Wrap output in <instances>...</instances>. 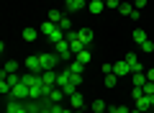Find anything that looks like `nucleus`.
Returning a JSON list of instances; mask_svg holds the SVG:
<instances>
[{"instance_id":"20e7f679","label":"nucleus","mask_w":154,"mask_h":113,"mask_svg":"<svg viewBox=\"0 0 154 113\" xmlns=\"http://www.w3.org/2000/svg\"><path fill=\"white\" fill-rule=\"evenodd\" d=\"M69 105H72V111H82V108H85V95L80 90L72 93V95H69Z\"/></svg>"},{"instance_id":"39448f33","label":"nucleus","mask_w":154,"mask_h":113,"mask_svg":"<svg viewBox=\"0 0 154 113\" xmlns=\"http://www.w3.org/2000/svg\"><path fill=\"white\" fill-rule=\"evenodd\" d=\"M26 70L33 72V75H41V72H44L41 70V62H38V54L36 57H26Z\"/></svg>"},{"instance_id":"7c9ffc66","label":"nucleus","mask_w":154,"mask_h":113,"mask_svg":"<svg viewBox=\"0 0 154 113\" xmlns=\"http://www.w3.org/2000/svg\"><path fill=\"white\" fill-rule=\"evenodd\" d=\"M146 80H149V82H154V70H149V72H146Z\"/></svg>"},{"instance_id":"f704fd0d","label":"nucleus","mask_w":154,"mask_h":113,"mask_svg":"<svg viewBox=\"0 0 154 113\" xmlns=\"http://www.w3.org/2000/svg\"><path fill=\"white\" fill-rule=\"evenodd\" d=\"M128 113H141V111H139V108H136V111H128Z\"/></svg>"},{"instance_id":"e433bc0d","label":"nucleus","mask_w":154,"mask_h":113,"mask_svg":"<svg viewBox=\"0 0 154 113\" xmlns=\"http://www.w3.org/2000/svg\"><path fill=\"white\" fill-rule=\"evenodd\" d=\"M103 3H108V0H103Z\"/></svg>"},{"instance_id":"aec40b11","label":"nucleus","mask_w":154,"mask_h":113,"mask_svg":"<svg viewBox=\"0 0 154 113\" xmlns=\"http://www.w3.org/2000/svg\"><path fill=\"white\" fill-rule=\"evenodd\" d=\"M77 59L82 62V64H90V49H82V52L77 54Z\"/></svg>"},{"instance_id":"6ab92c4d","label":"nucleus","mask_w":154,"mask_h":113,"mask_svg":"<svg viewBox=\"0 0 154 113\" xmlns=\"http://www.w3.org/2000/svg\"><path fill=\"white\" fill-rule=\"evenodd\" d=\"M11 90H13V87H11V82H8L5 77H3V80H0V93H3V95H11Z\"/></svg>"},{"instance_id":"7ed1b4c3","label":"nucleus","mask_w":154,"mask_h":113,"mask_svg":"<svg viewBox=\"0 0 154 113\" xmlns=\"http://www.w3.org/2000/svg\"><path fill=\"white\" fill-rule=\"evenodd\" d=\"M41 82H44V87H46V90L57 87V72H54V70H46V72H41Z\"/></svg>"},{"instance_id":"0eeeda50","label":"nucleus","mask_w":154,"mask_h":113,"mask_svg":"<svg viewBox=\"0 0 154 113\" xmlns=\"http://www.w3.org/2000/svg\"><path fill=\"white\" fill-rule=\"evenodd\" d=\"M5 113H31L26 105H23V100H11L5 108Z\"/></svg>"},{"instance_id":"bb28decb","label":"nucleus","mask_w":154,"mask_h":113,"mask_svg":"<svg viewBox=\"0 0 154 113\" xmlns=\"http://www.w3.org/2000/svg\"><path fill=\"white\" fill-rule=\"evenodd\" d=\"M105 5H108V8H121V0H108Z\"/></svg>"},{"instance_id":"c85d7f7f","label":"nucleus","mask_w":154,"mask_h":113,"mask_svg":"<svg viewBox=\"0 0 154 113\" xmlns=\"http://www.w3.org/2000/svg\"><path fill=\"white\" fill-rule=\"evenodd\" d=\"M131 95H134V98H141V95H144V90H141V87H134Z\"/></svg>"},{"instance_id":"473e14b6","label":"nucleus","mask_w":154,"mask_h":113,"mask_svg":"<svg viewBox=\"0 0 154 113\" xmlns=\"http://www.w3.org/2000/svg\"><path fill=\"white\" fill-rule=\"evenodd\" d=\"M108 113H121V111H118V105H116V108H110V111Z\"/></svg>"},{"instance_id":"c756f323","label":"nucleus","mask_w":154,"mask_h":113,"mask_svg":"<svg viewBox=\"0 0 154 113\" xmlns=\"http://www.w3.org/2000/svg\"><path fill=\"white\" fill-rule=\"evenodd\" d=\"M134 5H136V8H139V11H141V8H144V5H146V0H134Z\"/></svg>"},{"instance_id":"1a4fd4ad","label":"nucleus","mask_w":154,"mask_h":113,"mask_svg":"<svg viewBox=\"0 0 154 113\" xmlns=\"http://www.w3.org/2000/svg\"><path fill=\"white\" fill-rule=\"evenodd\" d=\"M126 62H128V67H131V75L141 72V62H139V57H136V54H126Z\"/></svg>"},{"instance_id":"4468645a","label":"nucleus","mask_w":154,"mask_h":113,"mask_svg":"<svg viewBox=\"0 0 154 113\" xmlns=\"http://www.w3.org/2000/svg\"><path fill=\"white\" fill-rule=\"evenodd\" d=\"M3 75H18V62H5V67H3Z\"/></svg>"},{"instance_id":"9b49d317","label":"nucleus","mask_w":154,"mask_h":113,"mask_svg":"<svg viewBox=\"0 0 154 113\" xmlns=\"http://www.w3.org/2000/svg\"><path fill=\"white\" fill-rule=\"evenodd\" d=\"M88 8H90V13H93V16H100V13L105 11V3H103V0H90Z\"/></svg>"},{"instance_id":"a878e982","label":"nucleus","mask_w":154,"mask_h":113,"mask_svg":"<svg viewBox=\"0 0 154 113\" xmlns=\"http://www.w3.org/2000/svg\"><path fill=\"white\" fill-rule=\"evenodd\" d=\"M118 11L123 13V16H131V11H134V5H128V3H121V8Z\"/></svg>"},{"instance_id":"4c0bfd02","label":"nucleus","mask_w":154,"mask_h":113,"mask_svg":"<svg viewBox=\"0 0 154 113\" xmlns=\"http://www.w3.org/2000/svg\"><path fill=\"white\" fill-rule=\"evenodd\" d=\"M85 3H90V0H85Z\"/></svg>"},{"instance_id":"2f4dec72","label":"nucleus","mask_w":154,"mask_h":113,"mask_svg":"<svg viewBox=\"0 0 154 113\" xmlns=\"http://www.w3.org/2000/svg\"><path fill=\"white\" fill-rule=\"evenodd\" d=\"M64 3H67V8H72V5L77 3V0H64Z\"/></svg>"},{"instance_id":"72a5a7b5","label":"nucleus","mask_w":154,"mask_h":113,"mask_svg":"<svg viewBox=\"0 0 154 113\" xmlns=\"http://www.w3.org/2000/svg\"><path fill=\"white\" fill-rule=\"evenodd\" d=\"M149 100H152V105H154V95H149Z\"/></svg>"},{"instance_id":"b1692460","label":"nucleus","mask_w":154,"mask_h":113,"mask_svg":"<svg viewBox=\"0 0 154 113\" xmlns=\"http://www.w3.org/2000/svg\"><path fill=\"white\" fill-rule=\"evenodd\" d=\"M116 80H118V75H105V87H116Z\"/></svg>"},{"instance_id":"6e6552de","label":"nucleus","mask_w":154,"mask_h":113,"mask_svg":"<svg viewBox=\"0 0 154 113\" xmlns=\"http://www.w3.org/2000/svg\"><path fill=\"white\" fill-rule=\"evenodd\" d=\"M77 36H80V41H82L85 46H90V44H93V39H95V33L90 31V28H80V31H77Z\"/></svg>"},{"instance_id":"f3484780","label":"nucleus","mask_w":154,"mask_h":113,"mask_svg":"<svg viewBox=\"0 0 154 113\" xmlns=\"http://www.w3.org/2000/svg\"><path fill=\"white\" fill-rule=\"evenodd\" d=\"M144 82H146V75L144 72H136L134 75V87H144Z\"/></svg>"},{"instance_id":"a211bd4d","label":"nucleus","mask_w":154,"mask_h":113,"mask_svg":"<svg viewBox=\"0 0 154 113\" xmlns=\"http://www.w3.org/2000/svg\"><path fill=\"white\" fill-rule=\"evenodd\" d=\"M62 18H64V16H62L59 11H49V16H46V21H51V23H59Z\"/></svg>"},{"instance_id":"412c9836","label":"nucleus","mask_w":154,"mask_h":113,"mask_svg":"<svg viewBox=\"0 0 154 113\" xmlns=\"http://www.w3.org/2000/svg\"><path fill=\"white\" fill-rule=\"evenodd\" d=\"M139 46H141V52H144V54H152V52H154V44H152V39H146V41H144V44H139Z\"/></svg>"},{"instance_id":"393cba45","label":"nucleus","mask_w":154,"mask_h":113,"mask_svg":"<svg viewBox=\"0 0 154 113\" xmlns=\"http://www.w3.org/2000/svg\"><path fill=\"white\" fill-rule=\"evenodd\" d=\"M141 90H144V95H154V82H149V80H146Z\"/></svg>"},{"instance_id":"f8f14e48","label":"nucleus","mask_w":154,"mask_h":113,"mask_svg":"<svg viewBox=\"0 0 154 113\" xmlns=\"http://www.w3.org/2000/svg\"><path fill=\"white\" fill-rule=\"evenodd\" d=\"M134 100H136V108L141 113H146L149 108H152V100H149V95H141V98H134Z\"/></svg>"},{"instance_id":"ddd939ff","label":"nucleus","mask_w":154,"mask_h":113,"mask_svg":"<svg viewBox=\"0 0 154 113\" xmlns=\"http://www.w3.org/2000/svg\"><path fill=\"white\" fill-rule=\"evenodd\" d=\"M62 98H67L62 87H51V90H49V100L51 103H62Z\"/></svg>"},{"instance_id":"dca6fc26","label":"nucleus","mask_w":154,"mask_h":113,"mask_svg":"<svg viewBox=\"0 0 154 113\" xmlns=\"http://www.w3.org/2000/svg\"><path fill=\"white\" fill-rule=\"evenodd\" d=\"M23 39H26V41H36L38 31H36V28H23Z\"/></svg>"},{"instance_id":"4be33fe9","label":"nucleus","mask_w":154,"mask_h":113,"mask_svg":"<svg viewBox=\"0 0 154 113\" xmlns=\"http://www.w3.org/2000/svg\"><path fill=\"white\" fill-rule=\"evenodd\" d=\"M57 26H59V28H62V31H64V33H69V28H72V23H69V18L64 16V18H62L59 23H57Z\"/></svg>"},{"instance_id":"c9c22d12","label":"nucleus","mask_w":154,"mask_h":113,"mask_svg":"<svg viewBox=\"0 0 154 113\" xmlns=\"http://www.w3.org/2000/svg\"><path fill=\"white\" fill-rule=\"evenodd\" d=\"M72 113H82V111H72Z\"/></svg>"},{"instance_id":"f03ea898","label":"nucleus","mask_w":154,"mask_h":113,"mask_svg":"<svg viewBox=\"0 0 154 113\" xmlns=\"http://www.w3.org/2000/svg\"><path fill=\"white\" fill-rule=\"evenodd\" d=\"M38 62H41V70H54V64L59 62V57L57 54H38Z\"/></svg>"},{"instance_id":"423d86ee","label":"nucleus","mask_w":154,"mask_h":113,"mask_svg":"<svg viewBox=\"0 0 154 113\" xmlns=\"http://www.w3.org/2000/svg\"><path fill=\"white\" fill-rule=\"evenodd\" d=\"M128 72H131V67H128V62H126V59H121V62H113V75H118V77H126Z\"/></svg>"},{"instance_id":"f257e3e1","label":"nucleus","mask_w":154,"mask_h":113,"mask_svg":"<svg viewBox=\"0 0 154 113\" xmlns=\"http://www.w3.org/2000/svg\"><path fill=\"white\" fill-rule=\"evenodd\" d=\"M54 54L59 57V59H67L69 62V57H72V49H69V41H59V44H54Z\"/></svg>"},{"instance_id":"2eb2a0df","label":"nucleus","mask_w":154,"mask_h":113,"mask_svg":"<svg viewBox=\"0 0 154 113\" xmlns=\"http://www.w3.org/2000/svg\"><path fill=\"white\" fill-rule=\"evenodd\" d=\"M131 39H134V41H136V44H144V41H146V31H144V28H136V31H134L131 33Z\"/></svg>"},{"instance_id":"9d476101","label":"nucleus","mask_w":154,"mask_h":113,"mask_svg":"<svg viewBox=\"0 0 154 113\" xmlns=\"http://www.w3.org/2000/svg\"><path fill=\"white\" fill-rule=\"evenodd\" d=\"M67 70H69L72 75H82V72H85V64H82L80 59H72V62H67Z\"/></svg>"},{"instance_id":"5701e85b","label":"nucleus","mask_w":154,"mask_h":113,"mask_svg":"<svg viewBox=\"0 0 154 113\" xmlns=\"http://www.w3.org/2000/svg\"><path fill=\"white\" fill-rule=\"evenodd\" d=\"M93 113H105V100H95L93 103Z\"/></svg>"},{"instance_id":"cd10ccee","label":"nucleus","mask_w":154,"mask_h":113,"mask_svg":"<svg viewBox=\"0 0 154 113\" xmlns=\"http://www.w3.org/2000/svg\"><path fill=\"white\" fill-rule=\"evenodd\" d=\"M103 72H105V75H110V72H113V64H110V62H105V64H103Z\"/></svg>"}]
</instances>
